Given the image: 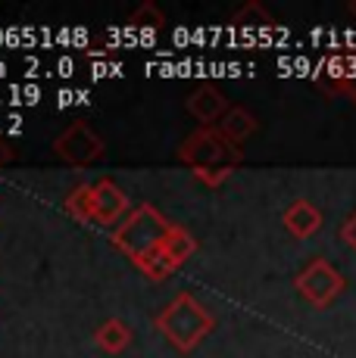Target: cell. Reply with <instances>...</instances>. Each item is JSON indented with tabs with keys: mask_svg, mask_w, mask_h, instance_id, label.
<instances>
[{
	"mask_svg": "<svg viewBox=\"0 0 356 358\" xmlns=\"http://www.w3.org/2000/svg\"><path fill=\"white\" fill-rule=\"evenodd\" d=\"M78 103H81V106H85V103H91V94H88V91H78Z\"/></svg>",
	"mask_w": 356,
	"mask_h": 358,
	"instance_id": "obj_21",
	"label": "cell"
},
{
	"mask_svg": "<svg viewBox=\"0 0 356 358\" xmlns=\"http://www.w3.org/2000/svg\"><path fill=\"white\" fill-rule=\"evenodd\" d=\"M156 252H160V259L175 271V268L182 265L191 252H194V237H191L184 228L172 224V228L166 231V237H163V243H160V250H156Z\"/></svg>",
	"mask_w": 356,
	"mask_h": 358,
	"instance_id": "obj_10",
	"label": "cell"
},
{
	"mask_svg": "<svg viewBox=\"0 0 356 358\" xmlns=\"http://www.w3.org/2000/svg\"><path fill=\"white\" fill-rule=\"evenodd\" d=\"M66 212L81 224L97 222V196H94L91 184H78V187L72 190L69 199H66Z\"/></svg>",
	"mask_w": 356,
	"mask_h": 358,
	"instance_id": "obj_11",
	"label": "cell"
},
{
	"mask_svg": "<svg viewBox=\"0 0 356 358\" xmlns=\"http://www.w3.org/2000/svg\"><path fill=\"white\" fill-rule=\"evenodd\" d=\"M94 340H97V346L104 349V352L116 355L132 346V327H128L125 321H107V324L94 334Z\"/></svg>",
	"mask_w": 356,
	"mask_h": 358,
	"instance_id": "obj_13",
	"label": "cell"
},
{
	"mask_svg": "<svg viewBox=\"0 0 356 358\" xmlns=\"http://www.w3.org/2000/svg\"><path fill=\"white\" fill-rule=\"evenodd\" d=\"M160 330L178 352H188L213 330V318L191 296H178L172 306L160 315Z\"/></svg>",
	"mask_w": 356,
	"mask_h": 358,
	"instance_id": "obj_2",
	"label": "cell"
},
{
	"mask_svg": "<svg viewBox=\"0 0 356 358\" xmlns=\"http://www.w3.org/2000/svg\"><path fill=\"white\" fill-rule=\"evenodd\" d=\"M22 100L25 103H38L41 100V87L38 85H25L22 87Z\"/></svg>",
	"mask_w": 356,
	"mask_h": 358,
	"instance_id": "obj_18",
	"label": "cell"
},
{
	"mask_svg": "<svg viewBox=\"0 0 356 358\" xmlns=\"http://www.w3.org/2000/svg\"><path fill=\"white\" fill-rule=\"evenodd\" d=\"M169 228H172V224H166V218H163L153 206H141V209H135L132 218L116 231V243H119L135 262H141V259L153 256V252L160 250V243H163V237H166Z\"/></svg>",
	"mask_w": 356,
	"mask_h": 358,
	"instance_id": "obj_3",
	"label": "cell"
},
{
	"mask_svg": "<svg viewBox=\"0 0 356 358\" xmlns=\"http://www.w3.org/2000/svg\"><path fill=\"white\" fill-rule=\"evenodd\" d=\"M53 150H57L60 159H66L72 165H88V162L100 159V153H104V141L88 128V122H75L69 131H63V134L57 137Z\"/></svg>",
	"mask_w": 356,
	"mask_h": 358,
	"instance_id": "obj_5",
	"label": "cell"
},
{
	"mask_svg": "<svg viewBox=\"0 0 356 358\" xmlns=\"http://www.w3.org/2000/svg\"><path fill=\"white\" fill-rule=\"evenodd\" d=\"M72 103H78V91H72V87H63V91L57 94V106L66 109V106H72Z\"/></svg>",
	"mask_w": 356,
	"mask_h": 358,
	"instance_id": "obj_16",
	"label": "cell"
},
{
	"mask_svg": "<svg viewBox=\"0 0 356 358\" xmlns=\"http://www.w3.org/2000/svg\"><path fill=\"white\" fill-rule=\"evenodd\" d=\"M57 72L63 75V78H69V75L75 72V63H72L69 57H60V59H57Z\"/></svg>",
	"mask_w": 356,
	"mask_h": 358,
	"instance_id": "obj_17",
	"label": "cell"
},
{
	"mask_svg": "<svg viewBox=\"0 0 356 358\" xmlns=\"http://www.w3.org/2000/svg\"><path fill=\"white\" fill-rule=\"evenodd\" d=\"M182 159L188 165H194L197 175L203 178V181L210 184H219L225 181V175L231 171V165H235L241 156H238L235 143H228L222 137V131H197L194 137H188L182 147Z\"/></svg>",
	"mask_w": 356,
	"mask_h": 358,
	"instance_id": "obj_1",
	"label": "cell"
},
{
	"mask_svg": "<svg viewBox=\"0 0 356 358\" xmlns=\"http://www.w3.org/2000/svg\"><path fill=\"white\" fill-rule=\"evenodd\" d=\"M94 196H97V224L113 228V224L128 212V196L122 194L113 181H100L97 187H94Z\"/></svg>",
	"mask_w": 356,
	"mask_h": 358,
	"instance_id": "obj_8",
	"label": "cell"
},
{
	"mask_svg": "<svg viewBox=\"0 0 356 358\" xmlns=\"http://www.w3.org/2000/svg\"><path fill=\"white\" fill-rule=\"evenodd\" d=\"M91 75H94V78H107V75H109V66H107V63L91 66Z\"/></svg>",
	"mask_w": 356,
	"mask_h": 358,
	"instance_id": "obj_19",
	"label": "cell"
},
{
	"mask_svg": "<svg viewBox=\"0 0 356 358\" xmlns=\"http://www.w3.org/2000/svg\"><path fill=\"white\" fill-rule=\"evenodd\" d=\"M294 287H297V293L303 296L310 306L328 308L341 293H344L347 280H344V274H341L328 259H313L310 265L297 274Z\"/></svg>",
	"mask_w": 356,
	"mask_h": 358,
	"instance_id": "obj_4",
	"label": "cell"
},
{
	"mask_svg": "<svg viewBox=\"0 0 356 358\" xmlns=\"http://www.w3.org/2000/svg\"><path fill=\"white\" fill-rule=\"evenodd\" d=\"M0 75H6V66L4 63H0Z\"/></svg>",
	"mask_w": 356,
	"mask_h": 358,
	"instance_id": "obj_22",
	"label": "cell"
},
{
	"mask_svg": "<svg viewBox=\"0 0 356 358\" xmlns=\"http://www.w3.org/2000/svg\"><path fill=\"white\" fill-rule=\"evenodd\" d=\"M285 228L297 240H310L313 234L322 231V212L310 203V199H294V203L285 209Z\"/></svg>",
	"mask_w": 356,
	"mask_h": 358,
	"instance_id": "obj_6",
	"label": "cell"
},
{
	"mask_svg": "<svg viewBox=\"0 0 356 358\" xmlns=\"http://www.w3.org/2000/svg\"><path fill=\"white\" fill-rule=\"evenodd\" d=\"M341 240L356 252V212H350V218L341 224Z\"/></svg>",
	"mask_w": 356,
	"mask_h": 358,
	"instance_id": "obj_15",
	"label": "cell"
},
{
	"mask_svg": "<svg viewBox=\"0 0 356 358\" xmlns=\"http://www.w3.org/2000/svg\"><path fill=\"white\" fill-rule=\"evenodd\" d=\"M188 113L194 115L197 122H203V125H213L219 115L225 113V97H222V91H216V87L203 85L200 91L188 97Z\"/></svg>",
	"mask_w": 356,
	"mask_h": 358,
	"instance_id": "obj_9",
	"label": "cell"
},
{
	"mask_svg": "<svg viewBox=\"0 0 356 358\" xmlns=\"http://www.w3.org/2000/svg\"><path fill=\"white\" fill-rule=\"evenodd\" d=\"M322 69H325V75H319V78H328L331 81V91L347 94L356 103V50L341 53V57H328L322 63Z\"/></svg>",
	"mask_w": 356,
	"mask_h": 358,
	"instance_id": "obj_7",
	"label": "cell"
},
{
	"mask_svg": "<svg viewBox=\"0 0 356 358\" xmlns=\"http://www.w3.org/2000/svg\"><path fill=\"white\" fill-rule=\"evenodd\" d=\"M250 134H256V119H253L250 113H244V109H228L222 119V137L228 143H244Z\"/></svg>",
	"mask_w": 356,
	"mask_h": 358,
	"instance_id": "obj_12",
	"label": "cell"
},
{
	"mask_svg": "<svg viewBox=\"0 0 356 358\" xmlns=\"http://www.w3.org/2000/svg\"><path fill=\"white\" fill-rule=\"evenodd\" d=\"M128 25H132L135 31H150V34H156L166 25V16H163L160 10H156L153 3H144L141 10H135L132 13V19H128Z\"/></svg>",
	"mask_w": 356,
	"mask_h": 358,
	"instance_id": "obj_14",
	"label": "cell"
},
{
	"mask_svg": "<svg viewBox=\"0 0 356 358\" xmlns=\"http://www.w3.org/2000/svg\"><path fill=\"white\" fill-rule=\"evenodd\" d=\"M0 41H6V34H4V31H0Z\"/></svg>",
	"mask_w": 356,
	"mask_h": 358,
	"instance_id": "obj_23",
	"label": "cell"
},
{
	"mask_svg": "<svg viewBox=\"0 0 356 358\" xmlns=\"http://www.w3.org/2000/svg\"><path fill=\"white\" fill-rule=\"evenodd\" d=\"M4 162H10V147H6V143H0V165Z\"/></svg>",
	"mask_w": 356,
	"mask_h": 358,
	"instance_id": "obj_20",
	"label": "cell"
}]
</instances>
